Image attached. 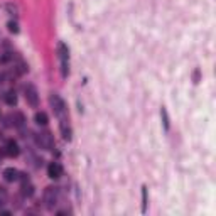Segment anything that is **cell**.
I'll return each instance as SVG.
<instances>
[{"instance_id":"7a4b0ae2","label":"cell","mask_w":216,"mask_h":216,"mask_svg":"<svg viewBox=\"0 0 216 216\" xmlns=\"http://www.w3.org/2000/svg\"><path fill=\"white\" fill-rule=\"evenodd\" d=\"M24 95H26L27 103L32 108H35L39 105V95H37V89H35L34 85H26L24 86Z\"/></svg>"},{"instance_id":"7c38bea8","label":"cell","mask_w":216,"mask_h":216,"mask_svg":"<svg viewBox=\"0 0 216 216\" xmlns=\"http://www.w3.org/2000/svg\"><path fill=\"white\" fill-rule=\"evenodd\" d=\"M160 117H162V125H164V130H169V115H167V110L164 106L160 108Z\"/></svg>"},{"instance_id":"4fadbf2b","label":"cell","mask_w":216,"mask_h":216,"mask_svg":"<svg viewBox=\"0 0 216 216\" xmlns=\"http://www.w3.org/2000/svg\"><path fill=\"white\" fill-rule=\"evenodd\" d=\"M61 132H63V139L69 142V140H71V128L66 127V123H64V122L61 123Z\"/></svg>"},{"instance_id":"9a60e30c","label":"cell","mask_w":216,"mask_h":216,"mask_svg":"<svg viewBox=\"0 0 216 216\" xmlns=\"http://www.w3.org/2000/svg\"><path fill=\"white\" fill-rule=\"evenodd\" d=\"M7 27H9V31L14 32V34L19 32V26H17V22H9V24H7Z\"/></svg>"},{"instance_id":"2e32d148","label":"cell","mask_w":216,"mask_h":216,"mask_svg":"<svg viewBox=\"0 0 216 216\" xmlns=\"http://www.w3.org/2000/svg\"><path fill=\"white\" fill-rule=\"evenodd\" d=\"M193 80H194V83H199V69H196V71H194Z\"/></svg>"},{"instance_id":"5b68a950","label":"cell","mask_w":216,"mask_h":216,"mask_svg":"<svg viewBox=\"0 0 216 216\" xmlns=\"http://www.w3.org/2000/svg\"><path fill=\"white\" fill-rule=\"evenodd\" d=\"M57 188H48L44 191V201H46V204H48V208H52L54 204L57 203Z\"/></svg>"},{"instance_id":"8fae6325","label":"cell","mask_w":216,"mask_h":216,"mask_svg":"<svg viewBox=\"0 0 216 216\" xmlns=\"http://www.w3.org/2000/svg\"><path fill=\"white\" fill-rule=\"evenodd\" d=\"M35 123L37 125H48V115L44 111H37L35 113Z\"/></svg>"},{"instance_id":"277c9868","label":"cell","mask_w":216,"mask_h":216,"mask_svg":"<svg viewBox=\"0 0 216 216\" xmlns=\"http://www.w3.org/2000/svg\"><path fill=\"white\" fill-rule=\"evenodd\" d=\"M35 142H37L42 149H46V150H51L52 145H54L52 135L49 134V132H42V134H39L37 137H35Z\"/></svg>"},{"instance_id":"6da1fadb","label":"cell","mask_w":216,"mask_h":216,"mask_svg":"<svg viewBox=\"0 0 216 216\" xmlns=\"http://www.w3.org/2000/svg\"><path fill=\"white\" fill-rule=\"evenodd\" d=\"M57 54H59V61H61V74H63V78H66L69 74V49L64 42H59Z\"/></svg>"},{"instance_id":"52a82bcc","label":"cell","mask_w":216,"mask_h":216,"mask_svg":"<svg viewBox=\"0 0 216 216\" xmlns=\"http://www.w3.org/2000/svg\"><path fill=\"white\" fill-rule=\"evenodd\" d=\"M5 154L9 157H17L20 154L19 145H17L15 140H7V143H5Z\"/></svg>"},{"instance_id":"ba28073f","label":"cell","mask_w":216,"mask_h":216,"mask_svg":"<svg viewBox=\"0 0 216 216\" xmlns=\"http://www.w3.org/2000/svg\"><path fill=\"white\" fill-rule=\"evenodd\" d=\"M19 176H20V172L17 171V169H14V167H7L5 171H3V179H5L7 182L17 181V179H19Z\"/></svg>"},{"instance_id":"5bb4252c","label":"cell","mask_w":216,"mask_h":216,"mask_svg":"<svg viewBox=\"0 0 216 216\" xmlns=\"http://www.w3.org/2000/svg\"><path fill=\"white\" fill-rule=\"evenodd\" d=\"M147 211V188H142V213Z\"/></svg>"},{"instance_id":"9c48e42d","label":"cell","mask_w":216,"mask_h":216,"mask_svg":"<svg viewBox=\"0 0 216 216\" xmlns=\"http://www.w3.org/2000/svg\"><path fill=\"white\" fill-rule=\"evenodd\" d=\"M12 120H14V125L20 128L24 125V122H26V118H24V115L20 113V111H15V113L12 115Z\"/></svg>"},{"instance_id":"8992f818","label":"cell","mask_w":216,"mask_h":216,"mask_svg":"<svg viewBox=\"0 0 216 216\" xmlns=\"http://www.w3.org/2000/svg\"><path fill=\"white\" fill-rule=\"evenodd\" d=\"M48 176L51 179H59L61 176H63V167H61V164H57V162H51L48 167Z\"/></svg>"},{"instance_id":"3957f363","label":"cell","mask_w":216,"mask_h":216,"mask_svg":"<svg viewBox=\"0 0 216 216\" xmlns=\"http://www.w3.org/2000/svg\"><path fill=\"white\" fill-rule=\"evenodd\" d=\"M51 106H52V110H54V113L57 115L59 118H63V115H64V111H66V105H64V102L61 100V96L59 95H51Z\"/></svg>"},{"instance_id":"30bf717a","label":"cell","mask_w":216,"mask_h":216,"mask_svg":"<svg viewBox=\"0 0 216 216\" xmlns=\"http://www.w3.org/2000/svg\"><path fill=\"white\" fill-rule=\"evenodd\" d=\"M5 103L7 105H10V106H14L17 103V95H15V91H7V95H5Z\"/></svg>"}]
</instances>
